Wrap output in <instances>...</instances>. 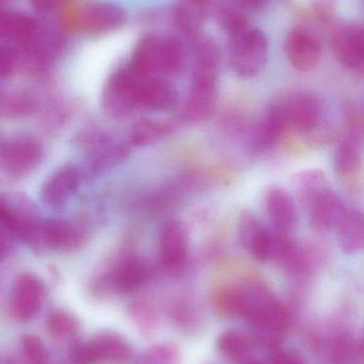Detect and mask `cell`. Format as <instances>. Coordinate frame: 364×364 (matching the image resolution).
Instances as JSON below:
<instances>
[{
    "label": "cell",
    "instance_id": "obj_18",
    "mask_svg": "<svg viewBox=\"0 0 364 364\" xmlns=\"http://www.w3.org/2000/svg\"><path fill=\"white\" fill-rule=\"evenodd\" d=\"M286 55L293 68L301 72L313 70L322 55V47L313 34L305 29H295L286 40Z\"/></svg>",
    "mask_w": 364,
    "mask_h": 364
},
{
    "label": "cell",
    "instance_id": "obj_8",
    "mask_svg": "<svg viewBox=\"0 0 364 364\" xmlns=\"http://www.w3.org/2000/svg\"><path fill=\"white\" fill-rule=\"evenodd\" d=\"M363 123L358 115L353 114L348 130L336 151V172L342 179L350 181L359 174L363 164Z\"/></svg>",
    "mask_w": 364,
    "mask_h": 364
},
{
    "label": "cell",
    "instance_id": "obj_35",
    "mask_svg": "<svg viewBox=\"0 0 364 364\" xmlns=\"http://www.w3.org/2000/svg\"><path fill=\"white\" fill-rule=\"evenodd\" d=\"M216 18L222 29L234 36L246 29L247 25V18L245 15L241 12V10L230 6V4H224L217 9L216 12Z\"/></svg>",
    "mask_w": 364,
    "mask_h": 364
},
{
    "label": "cell",
    "instance_id": "obj_25",
    "mask_svg": "<svg viewBox=\"0 0 364 364\" xmlns=\"http://www.w3.org/2000/svg\"><path fill=\"white\" fill-rule=\"evenodd\" d=\"M338 241L346 255L360 252L364 246V218L363 212L348 209L345 218L337 228Z\"/></svg>",
    "mask_w": 364,
    "mask_h": 364
},
{
    "label": "cell",
    "instance_id": "obj_39",
    "mask_svg": "<svg viewBox=\"0 0 364 364\" xmlns=\"http://www.w3.org/2000/svg\"><path fill=\"white\" fill-rule=\"evenodd\" d=\"M100 360L98 348L93 342L79 346L73 353L74 364H94Z\"/></svg>",
    "mask_w": 364,
    "mask_h": 364
},
{
    "label": "cell",
    "instance_id": "obj_14",
    "mask_svg": "<svg viewBox=\"0 0 364 364\" xmlns=\"http://www.w3.org/2000/svg\"><path fill=\"white\" fill-rule=\"evenodd\" d=\"M83 174L80 168L64 166L58 168L45 181L41 190V199L51 209H61L77 192Z\"/></svg>",
    "mask_w": 364,
    "mask_h": 364
},
{
    "label": "cell",
    "instance_id": "obj_29",
    "mask_svg": "<svg viewBox=\"0 0 364 364\" xmlns=\"http://www.w3.org/2000/svg\"><path fill=\"white\" fill-rule=\"evenodd\" d=\"M211 0H181L175 16L180 27L188 33L197 31L207 17Z\"/></svg>",
    "mask_w": 364,
    "mask_h": 364
},
{
    "label": "cell",
    "instance_id": "obj_38",
    "mask_svg": "<svg viewBox=\"0 0 364 364\" xmlns=\"http://www.w3.org/2000/svg\"><path fill=\"white\" fill-rule=\"evenodd\" d=\"M75 322L63 312H53L49 316L48 329L53 335H66L74 331Z\"/></svg>",
    "mask_w": 364,
    "mask_h": 364
},
{
    "label": "cell",
    "instance_id": "obj_3",
    "mask_svg": "<svg viewBox=\"0 0 364 364\" xmlns=\"http://www.w3.org/2000/svg\"><path fill=\"white\" fill-rule=\"evenodd\" d=\"M269 58V38L259 29H244L232 36L229 61L235 74L251 78L262 72Z\"/></svg>",
    "mask_w": 364,
    "mask_h": 364
},
{
    "label": "cell",
    "instance_id": "obj_11",
    "mask_svg": "<svg viewBox=\"0 0 364 364\" xmlns=\"http://www.w3.org/2000/svg\"><path fill=\"white\" fill-rule=\"evenodd\" d=\"M135 75V74H134ZM137 77L135 87L136 109L165 111L173 108L179 100L177 87L162 77Z\"/></svg>",
    "mask_w": 364,
    "mask_h": 364
},
{
    "label": "cell",
    "instance_id": "obj_46",
    "mask_svg": "<svg viewBox=\"0 0 364 364\" xmlns=\"http://www.w3.org/2000/svg\"><path fill=\"white\" fill-rule=\"evenodd\" d=\"M11 0H0V4H6V2H10Z\"/></svg>",
    "mask_w": 364,
    "mask_h": 364
},
{
    "label": "cell",
    "instance_id": "obj_20",
    "mask_svg": "<svg viewBox=\"0 0 364 364\" xmlns=\"http://www.w3.org/2000/svg\"><path fill=\"white\" fill-rule=\"evenodd\" d=\"M43 287L31 274L17 278L13 289V309L19 318L29 320L38 314L42 301Z\"/></svg>",
    "mask_w": 364,
    "mask_h": 364
},
{
    "label": "cell",
    "instance_id": "obj_28",
    "mask_svg": "<svg viewBox=\"0 0 364 364\" xmlns=\"http://www.w3.org/2000/svg\"><path fill=\"white\" fill-rule=\"evenodd\" d=\"M170 130V125L160 119H140L132 126L130 136V143L134 146H149L166 138Z\"/></svg>",
    "mask_w": 364,
    "mask_h": 364
},
{
    "label": "cell",
    "instance_id": "obj_43",
    "mask_svg": "<svg viewBox=\"0 0 364 364\" xmlns=\"http://www.w3.org/2000/svg\"><path fill=\"white\" fill-rule=\"evenodd\" d=\"M335 1L333 0H316L314 4V10L318 18L322 21L331 18L335 13Z\"/></svg>",
    "mask_w": 364,
    "mask_h": 364
},
{
    "label": "cell",
    "instance_id": "obj_12",
    "mask_svg": "<svg viewBox=\"0 0 364 364\" xmlns=\"http://www.w3.org/2000/svg\"><path fill=\"white\" fill-rule=\"evenodd\" d=\"M331 45L342 65L354 73L364 68V32L356 23L340 26L333 31Z\"/></svg>",
    "mask_w": 364,
    "mask_h": 364
},
{
    "label": "cell",
    "instance_id": "obj_44",
    "mask_svg": "<svg viewBox=\"0 0 364 364\" xmlns=\"http://www.w3.org/2000/svg\"><path fill=\"white\" fill-rule=\"evenodd\" d=\"M235 1L241 8L254 10V9H259L264 6L269 0H235Z\"/></svg>",
    "mask_w": 364,
    "mask_h": 364
},
{
    "label": "cell",
    "instance_id": "obj_16",
    "mask_svg": "<svg viewBox=\"0 0 364 364\" xmlns=\"http://www.w3.org/2000/svg\"><path fill=\"white\" fill-rule=\"evenodd\" d=\"M348 209L339 195L329 188L308 208L310 226L318 232L337 230Z\"/></svg>",
    "mask_w": 364,
    "mask_h": 364
},
{
    "label": "cell",
    "instance_id": "obj_30",
    "mask_svg": "<svg viewBox=\"0 0 364 364\" xmlns=\"http://www.w3.org/2000/svg\"><path fill=\"white\" fill-rule=\"evenodd\" d=\"M194 74L214 75L217 76L220 63V51L215 41L202 38L194 48Z\"/></svg>",
    "mask_w": 364,
    "mask_h": 364
},
{
    "label": "cell",
    "instance_id": "obj_7",
    "mask_svg": "<svg viewBox=\"0 0 364 364\" xmlns=\"http://www.w3.org/2000/svg\"><path fill=\"white\" fill-rule=\"evenodd\" d=\"M42 159V146L33 139H10L0 144V166L12 176L28 174Z\"/></svg>",
    "mask_w": 364,
    "mask_h": 364
},
{
    "label": "cell",
    "instance_id": "obj_36",
    "mask_svg": "<svg viewBox=\"0 0 364 364\" xmlns=\"http://www.w3.org/2000/svg\"><path fill=\"white\" fill-rule=\"evenodd\" d=\"M24 353L26 357L33 364H44L46 363L47 354L44 344L38 338L34 336H25L21 340Z\"/></svg>",
    "mask_w": 364,
    "mask_h": 364
},
{
    "label": "cell",
    "instance_id": "obj_37",
    "mask_svg": "<svg viewBox=\"0 0 364 364\" xmlns=\"http://www.w3.org/2000/svg\"><path fill=\"white\" fill-rule=\"evenodd\" d=\"M137 314H138L139 324L145 333H152L158 328L160 325V314L155 308L150 305H138Z\"/></svg>",
    "mask_w": 364,
    "mask_h": 364
},
{
    "label": "cell",
    "instance_id": "obj_24",
    "mask_svg": "<svg viewBox=\"0 0 364 364\" xmlns=\"http://www.w3.org/2000/svg\"><path fill=\"white\" fill-rule=\"evenodd\" d=\"M329 188L331 186L325 173L316 168L301 171L293 175L291 178L293 197L298 200L301 207L307 210L316 199L324 194Z\"/></svg>",
    "mask_w": 364,
    "mask_h": 364
},
{
    "label": "cell",
    "instance_id": "obj_45",
    "mask_svg": "<svg viewBox=\"0 0 364 364\" xmlns=\"http://www.w3.org/2000/svg\"><path fill=\"white\" fill-rule=\"evenodd\" d=\"M6 252H8V246H6L4 237L0 235V261L6 257Z\"/></svg>",
    "mask_w": 364,
    "mask_h": 364
},
{
    "label": "cell",
    "instance_id": "obj_9",
    "mask_svg": "<svg viewBox=\"0 0 364 364\" xmlns=\"http://www.w3.org/2000/svg\"><path fill=\"white\" fill-rule=\"evenodd\" d=\"M189 250V232L179 220H169L160 232V257L165 269L177 272L185 264Z\"/></svg>",
    "mask_w": 364,
    "mask_h": 364
},
{
    "label": "cell",
    "instance_id": "obj_4",
    "mask_svg": "<svg viewBox=\"0 0 364 364\" xmlns=\"http://www.w3.org/2000/svg\"><path fill=\"white\" fill-rule=\"evenodd\" d=\"M239 237L244 250L259 262L278 261L291 241L290 235L266 228L249 211H244L239 218Z\"/></svg>",
    "mask_w": 364,
    "mask_h": 364
},
{
    "label": "cell",
    "instance_id": "obj_21",
    "mask_svg": "<svg viewBox=\"0 0 364 364\" xmlns=\"http://www.w3.org/2000/svg\"><path fill=\"white\" fill-rule=\"evenodd\" d=\"M130 155V149L124 143L113 140L100 141V144L92 149L80 168L85 174L100 175L120 166Z\"/></svg>",
    "mask_w": 364,
    "mask_h": 364
},
{
    "label": "cell",
    "instance_id": "obj_23",
    "mask_svg": "<svg viewBox=\"0 0 364 364\" xmlns=\"http://www.w3.org/2000/svg\"><path fill=\"white\" fill-rule=\"evenodd\" d=\"M151 277V271L142 259L128 256L121 259L113 269L111 282L120 292H132L145 286Z\"/></svg>",
    "mask_w": 364,
    "mask_h": 364
},
{
    "label": "cell",
    "instance_id": "obj_26",
    "mask_svg": "<svg viewBox=\"0 0 364 364\" xmlns=\"http://www.w3.org/2000/svg\"><path fill=\"white\" fill-rule=\"evenodd\" d=\"M38 30L33 17L21 12H0V36L17 42H28Z\"/></svg>",
    "mask_w": 364,
    "mask_h": 364
},
{
    "label": "cell",
    "instance_id": "obj_41",
    "mask_svg": "<svg viewBox=\"0 0 364 364\" xmlns=\"http://www.w3.org/2000/svg\"><path fill=\"white\" fill-rule=\"evenodd\" d=\"M14 51L6 46H0V78H6L12 74L15 68Z\"/></svg>",
    "mask_w": 364,
    "mask_h": 364
},
{
    "label": "cell",
    "instance_id": "obj_19",
    "mask_svg": "<svg viewBox=\"0 0 364 364\" xmlns=\"http://www.w3.org/2000/svg\"><path fill=\"white\" fill-rule=\"evenodd\" d=\"M83 231L66 220H48L41 223L36 245L53 250H70L83 241Z\"/></svg>",
    "mask_w": 364,
    "mask_h": 364
},
{
    "label": "cell",
    "instance_id": "obj_6",
    "mask_svg": "<svg viewBox=\"0 0 364 364\" xmlns=\"http://www.w3.org/2000/svg\"><path fill=\"white\" fill-rule=\"evenodd\" d=\"M126 21L123 9L110 2H89L66 16V25L87 33H104L121 27Z\"/></svg>",
    "mask_w": 364,
    "mask_h": 364
},
{
    "label": "cell",
    "instance_id": "obj_1",
    "mask_svg": "<svg viewBox=\"0 0 364 364\" xmlns=\"http://www.w3.org/2000/svg\"><path fill=\"white\" fill-rule=\"evenodd\" d=\"M274 296L264 282L249 278L218 287L212 293L211 303L218 316L247 322L259 308Z\"/></svg>",
    "mask_w": 364,
    "mask_h": 364
},
{
    "label": "cell",
    "instance_id": "obj_2",
    "mask_svg": "<svg viewBox=\"0 0 364 364\" xmlns=\"http://www.w3.org/2000/svg\"><path fill=\"white\" fill-rule=\"evenodd\" d=\"M277 111L284 132L307 134L318 130L325 119V107L318 96L296 92L271 105Z\"/></svg>",
    "mask_w": 364,
    "mask_h": 364
},
{
    "label": "cell",
    "instance_id": "obj_5",
    "mask_svg": "<svg viewBox=\"0 0 364 364\" xmlns=\"http://www.w3.org/2000/svg\"><path fill=\"white\" fill-rule=\"evenodd\" d=\"M250 331L265 348H278L292 324V316L286 304L271 297L247 321Z\"/></svg>",
    "mask_w": 364,
    "mask_h": 364
},
{
    "label": "cell",
    "instance_id": "obj_13",
    "mask_svg": "<svg viewBox=\"0 0 364 364\" xmlns=\"http://www.w3.org/2000/svg\"><path fill=\"white\" fill-rule=\"evenodd\" d=\"M217 102V76L194 74L183 114L187 121L201 122L213 114Z\"/></svg>",
    "mask_w": 364,
    "mask_h": 364
},
{
    "label": "cell",
    "instance_id": "obj_32",
    "mask_svg": "<svg viewBox=\"0 0 364 364\" xmlns=\"http://www.w3.org/2000/svg\"><path fill=\"white\" fill-rule=\"evenodd\" d=\"M363 346L352 336L340 335L333 338L329 348L331 364H360Z\"/></svg>",
    "mask_w": 364,
    "mask_h": 364
},
{
    "label": "cell",
    "instance_id": "obj_27",
    "mask_svg": "<svg viewBox=\"0 0 364 364\" xmlns=\"http://www.w3.org/2000/svg\"><path fill=\"white\" fill-rule=\"evenodd\" d=\"M284 134L286 132L279 115L275 108L271 106L259 124L252 143L258 151H265L275 146Z\"/></svg>",
    "mask_w": 364,
    "mask_h": 364
},
{
    "label": "cell",
    "instance_id": "obj_34",
    "mask_svg": "<svg viewBox=\"0 0 364 364\" xmlns=\"http://www.w3.org/2000/svg\"><path fill=\"white\" fill-rule=\"evenodd\" d=\"M182 353L171 342L155 344L137 357L136 364H181Z\"/></svg>",
    "mask_w": 364,
    "mask_h": 364
},
{
    "label": "cell",
    "instance_id": "obj_42",
    "mask_svg": "<svg viewBox=\"0 0 364 364\" xmlns=\"http://www.w3.org/2000/svg\"><path fill=\"white\" fill-rule=\"evenodd\" d=\"M30 1L38 12H51L68 6L73 0H30Z\"/></svg>",
    "mask_w": 364,
    "mask_h": 364
},
{
    "label": "cell",
    "instance_id": "obj_40",
    "mask_svg": "<svg viewBox=\"0 0 364 364\" xmlns=\"http://www.w3.org/2000/svg\"><path fill=\"white\" fill-rule=\"evenodd\" d=\"M269 364H305V361L296 352L279 350L276 348L269 350Z\"/></svg>",
    "mask_w": 364,
    "mask_h": 364
},
{
    "label": "cell",
    "instance_id": "obj_22",
    "mask_svg": "<svg viewBox=\"0 0 364 364\" xmlns=\"http://www.w3.org/2000/svg\"><path fill=\"white\" fill-rule=\"evenodd\" d=\"M215 346L222 357L239 364L256 353L258 348H264L251 333L239 329H228L220 333Z\"/></svg>",
    "mask_w": 364,
    "mask_h": 364
},
{
    "label": "cell",
    "instance_id": "obj_33",
    "mask_svg": "<svg viewBox=\"0 0 364 364\" xmlns=\"http://www.w3.org/2000/svg\"><path fill=\"white\" fill-rule=\"evenodd\" d=\"M170 316L177 328L190 333L200 328L201 323L203 322L198 307L189 301H175L171 307Z\"/></svg>",
    "mask_w": 364,
    "mask_h": 364
},
{
    "label": "cell",
    "instance_id": "obj_17",
    "mask_svg": "<svg viewBox=\"0 0 364 364\" xmlns=\"http://www.w3.org/2000/svg\"><path fill=\"white\" fill-rule=\"evenodd\" d=\"M137 77L128 68L113 75L105 92L104 104L111 114H128L137 110L135 87Z\"/></svg>",
    "mask_w": 364,
    "mask_h": 364
},
{
    "label": "cell",
    "instance_id": "obj_10",
    "mask_svg": "<svg viewBox=\"0 0 364 364\" xmlns=\"http://www.w3.org/2000/svg\"><path fill=\"white\" fill-rule=\"evenodd\" d=\"M264 203L273 230L290 235L298 224L296 203L292 193L284 186L273 184L265 192Z\"/></svg>",
    "mask_w": 364,
    "mask_h": 364
},
{
    "label": "cell",
    "instance_id": "obj_15",
    "mask_svg": "<svg viewBox=\"0 0 364 364\" xmlns=\"http://www.w3.org/2000/svg\"><path fill=\"white\" fill-rule=\"evenodd\" d=\"M128 68L141 78L167 76L162 38L155 36L143 38L137 45Z\"/></svg>",
    "mask_w": 364,
    "mask_h": 364
},
{
    "label": "cell",
    "instance_id": "obj_31",
    "mask_svg": "<svg viewBox=\"0 0 364 364\" xmlns=\"http://www.w3.org/2000/svg\"><path fill=\"white\" fill-rule=\"evenodd\" d=\"M93 343L98 348L100 360L125 363L132 358V348L128 342L115 333H105L94 340Z\"/></svg>",
    "mask_w": 364,
    "mask_h": 364
}]
</instances>
